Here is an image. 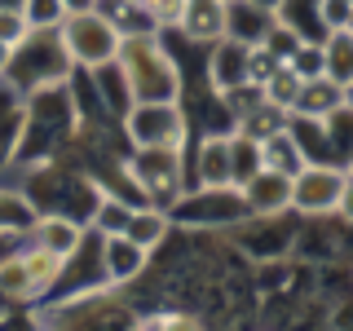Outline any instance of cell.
<instances>
[{"instance_id":"6da1fadb","label":"cell","mask_w":353,"mask_h":331,"mask_svg":"<svg viewBox=\"0 0 353 331\" xmlns=\"http://www.w3.org/2000/svg\"><path fill=\"white\" fill-rule=\"evenodd\" d=\"M110 66H119L128 106L132 102H176V97H181V71H176V58L154 40V31L124 36L119 58Z\"/></svg>"},{"instance_id":"7a4b0ae2","label":"cell","mask_w":353,"mask_h":331,"mask_svg":"<svg viewBox=\"0 0 353 331\" xmlns=\"http://www.w3.org/2000/svg\"><path fill=\"white\" fill-rule=\"evenodd\" d=\"M53 36H58L66 62H71V66H88V71L110 66V62L119 58V44H124V31H119L102 9L66 14L58 27H53Z\"/></svg>"},{"instance_id":"3957f363","label":"cell","mask_w":353,"mask_h":331,"mask_svg":"<svg viewBox=\"0 0 353 331\" xmlns=\"http://www.w3.org/2000/svg\"><path fill=\"white\" fill-rule=\"evenodd\" d=\"M349 203V168L345 163H318L309 159L292 172V208L305 217L345 212Z\"/></svg>"},{"instance_id":"277c9868","label":"cell","mask_w":353,"mask_h":331,"mask_svg":"<svg viewBox=\"0 0 353 331\" xmlns=\"http://www.w3.org/2000/svg\"><path fill=\"white\" fill-rule=\"evenodd\" d=\"M163 212L176 225H234L248 217V203L239 185H199V190H181Z\"/></svg>"},{"instance_id":"5b68a950","label":"cell","mask_w":353,"mask_h":331,"mask_svg":"<svg viewBox=\"0 0 353 331\" xmlns=\"http://www.w3.org/2000/svg\"><path fill=\"white\" fill-rule=\"evenodd\" d=\"M124 132L137 146H181L185 150V115L176 102H132L124 106Z\"/></svg>"},{"instance_id":"8992f818","label":"cell","mask_w":353,"mask_h":331,"mask_svg":"<svg viewBox=\"0 0 353 331\" xmlns=\"http://www.w3.org/2000/svg\"><path fill=\"white\" fill-rule=\"evenodd\" d=\"M128 177L150 199L181 194V146H137L128 159Z\"/></svg>"},{"instance_id":"52a82bcc","label":"cell","mask_w":353,"mask_h":331,"mask_svg":"<svg viewBox=\"0 0 353 331\" xmlns=\"http://www.w3.org/2000/svg\"><path fill=\"white\" fill-rule=\"evenodd\" d=\"M248 53H252V44H243L234 36H221L212 44V58H208V84H212V93L230 97L239 88H252L248 84Z\"/></svg>"},{"instance_id":"ba28073f","label":"cell","mask_w":353,"mask_h":331,"mask_svg":"<svg viewBox=\"0 0 353 331\" xmlns=\"http://www.w3.org/2000/svg\"><path fill=\"white\" fill-rule=\"evenodd\" d=\"M239 194L248 203V217H279L292 208V177L274 168H256L239 185Z\"/></svg>"},{"instance_id":"9c48e42d","label":"cell","mask_w":353,"mask_h":331,"mask_svg":"<svg viewBox=\"0 0 353 331\" xmlns=\"http://www.w3.org/2000/svg\"><path fill=\"white\" fill-rule=\"evenodd\" d=\"M340 110H349V88L336 84V80H327V75H318V80H305V84H301L292 115L323 124V119H336Z\"/></svg>"},{"instance_id":"30bf717a","label":"cell","mask_w":353,"mask_h":331,"mask_svg":"<svg viewBox=\"0 0 353 331\" xmlns=\"http://www.w3.org/2000/svg\"><path fill=\"white\" fill-rule=\"evenodd\" d=\"M176 27L194 44H216L225 36V0H181Z\"/></svg>"},{"instance_id":"8fae6325","label":"cell","mask_w":353,"mask_h":331,"mask_svg":"<svg viewBox=\"0 0 353 331\" xmlns=\"http://www.w3.org/2000/svg\"><path fill=\"white\" fill-rule=\"evenodd\" d=\"M31 239H36V248L53 252V257L71 261L75 252H80V239H84V225L75 217H58V212H44L31 221Z\"/></svg>"},{"instance_id":"7c38bea8","label":"cell","mask_w":353,"mask_h":331,"mask_svg":"<svg viewBox=\"0 0 353 331\" xmlns=\"http://www.w3.org/2000/svg\"><path fill=\"white\" fill-rule=\"evenodd\" d=\"M194 177L199 185H234V146H230V132H208L203 146L194 159Z\"/></svg>"},{"instance_id":"4fadbf2b","label":"cell","mask_w":353,"mask_h":331,"mask_svg":"<svg viewBox=\"0 0 353 331\" xmlns=\"http://www.w3.org/2000/svg\"><path fill=\"white\" fill-rule=\"evenodd\" d=\"M146 248H137L132 239L124 234H106L102 239V270H106V283H128L146 270Z\"/></svg>"},{"instance_id":"5bb4252c","label":"cell","mask_w":353,"mask_h":331,"mask_svg":"<svg viewBox=\"0 0 353 331\" xmlns=\"http://www.w3.org/2000/svg\"><path fill=\"white\" fill-rule=\"evenodd\" d=\"M274 27H279L274 14L248 5V0H225V36H234L243 44H265Z\"/></svg>"},{"instance_id":"9a60e30c","label":"cell","mask_w":353,"mask_h":331,"mask_svg":"<svg viewBox=\"0 0 353 331\" xmlns=\"http://www.w3.org/2000/svg\"><path fill=\"white\" fill-rule=\"evenodd\" d=\"M256 154H261V168H274V172H287L292 177L305 159V150L296 146V132L292 128H279V132H270L265 141H256Z\"/></svg>"},{"instance_id":"2e32d148","label":"cell","mask_w":353,"mask_h":331,"mask_svg":"<svg viewBox=\"0 0 353 331\" xmlns=\"http://www.w3.org/2000/svg\"><path fill=\"white\" fill-rule=\"evenodd\" d=\"M172 230V221L163 208H132V217H128V225H124V239H132L137 248H159L163 234Z\"/></svg>"},{"instance_id":"e0dca14e","label":"cell","mask_w":353,"mask_h":331,"mask_svg":"<svg viewBox=\"0 0 353 331\" xmlns=\"http://www.w3.org/2000/svg\"><path fill=\"white\" fill-rule=\"evenodd\" d=\"M323 75L349 88L353 80V36L349 31H327L323 36Z\"/></svg>"},{"instance_id":"ac0fdd59","label":"cell","mask_w":353,"mask_h":331,"mask_svg":"<svg viewBox=\"0 0 353 331\" xmlns=\"http://www.w3.org/2000/svg\"><path fill=\"white\" fill-rule=\"evenodd\" d=\"M279 128H287V110H279V106H270V102H252L248 110L239 115V137H248V141H265L270 132H279Z\"/></svg>"},{"instance_id":"d6986e66","label":"cell","mask_w":353,"mask_h":331,"mask_svg":"<svg viewBox=\"0 0 353 331\" xmlns=\"http://www.w3.org/2000/svg\"><path fill=\"white\" fill-rule=\"evenodd\" d=\"M301 84H305L301 75H296L287 62H279V66H274V75L261 84V102H270V106H279V110H287V115H292V106H296V93H301Z\"/></svg>"},{"instance_id":"ffe728a7","label":"cell","mask_w":353,"mask_h":331,"mask_svg":"<svg viewBox=\"0 0 353 331\" xmlns=\"http://www.w3.org/2000/svg\"><path fill=\"white\" fill-rule=\"evenodd\" d=\"M22 265H27V274H31V287H36V296L49 292V287L62 279V270H66V261L53 257V252H44V248H27V252H22Z\"/></svg>"},{"instance_id":"44dd1931","label":"cell","mask_w":353,"mask_h":331,"mask_svg":"<svg viewBox=\"0 0 353 331\" xmlns=\"http://www.w3.org/2000/svg\"><path fill=\"white\" fill-rule=\"evenodd\" d=\"M0 296H14V301H31V296H36L31 274H27V265H22V252L0 261Z\"/></svg>"},{"instance_id":"7402d4cb","label":"cell","mask_w":353,"mask_h":331,"mask_svg":"<svg viewBox=\"0 0 353 331\" xmlns=\"http://www.w3.org/2000/svg\"><path fill=\"white\" fill-rule=\"evenodd\" d=\"M283 62L292 66L301 80H318V75H323V40H301Z\"/></svg>"},{"instance_id":"603a6c76","label":"cell","mask_w":353,"mask_h":331,"mask_svg":"<svg viewBox=\"0 0 353 331\" xmlns=\"http://www.w3.org/2000/svg\"><path fill=\"white\" fill-rule=\"evenodd\" d=\"M128 217H132V208L124 203V199H115V194H106V199H97V230H102V239L106 234H124V225H128Z\"/></svg>"},{"instance_id":"cb8c5ba5","label":"cell","mask_w":353,"mask_h":331,"mask_svg":"<svg viewBox=\"0 0 353 331\" xmlns=\"http://www.w3.org/2000/svg\"><path fill=\"white\" fill-rule=\"evenodd\" d=\"M22 18H27L31 31H53L66 18L62 0H22Z\"/></svg>"},{"instance_id":"d4e9b609","label":"cell","mask_w":353,"mask_h":331,"mask_svg":"<svg viewBox=\"0 0 353 331\" xmlns=\"http://www.w3.org/2000/svg\"><path fill=\"white\" fill-rule=\"evenodd\" d=\"M31 221H36V208L27 203L22 194H5L0 190V230H31Z\"/></svg>"},{"instance_id":"484cf974","label":"cell","mask_w":353,"mask_h":331,"mask_svg":"<svg viewBox=\"0 0 353 331\" xmlns=\"http://www.w3.org/2000/svg\"><path fill=\"white\" fill-rule=\"evenodd\" d=\"M279 62H283V58L270 49V44H252V53H248V84L261 88V84L274 75V66H279Z\"/></svg>"},{"instance_id":"4316f807","label":"cell","mask_w":353,"mask_h":331,"mask_svg":"<svg viewBox=\"0 0 353 331\" xmlns=\"http://www.w3.org/2000/svg\"><path fill=\"white\" fill-rule=\"evenodd\" d=\"M314 14L327 31H349L353 27V0H318Z\"/></svg>"},{"instance_id":"83f0119b","label":"cell","mask_w":353,"mask_h":331,"mask_svg":"<svg viewBox=\"0 0 353 331\" xmlns=\"http://www.w3.org/2000/svg\"><path fill=\"white\" fill-rule=\"evenodd\" d=\"M132 5L146 14L150 27H168V22H176V14H181V0H132Z\"/></svg>"},{"instance_id":"f1b7e54d","label":"cell","mask_w":353,"mask_h":331,"mask_svg":"<svg viewBox=\"0 0 353 331\" xmlns=\"http://www.w3.org/2000/svg\"><path fill=\"white\" fill-rule=\"evenodd\" d=\"M27 18H22L18 14V9H0V44H14V49H18V44L22 40H27Z\"/></svg>"},{"instance_id":"f546056e","label":"cell","mask_w":353,"mask_h":331,"mask_svg":"<svg viewBox=\"0 0 353 331\" xmlns=\"http://www.w3.org/2000/svg\"><path fill=\"white\" fill-rule=\"evenodd\" d=\"M150 331H208L194 314H159L150 318Z\"/></svg>"},{"instance_id":"4dcf8cb0","label":"cell","mask_w":353,"mask_h":331,"mask_svg":"<svg viewBox=\"0 0 353 331\" xmlns=\"http://www.w3.org/2000/svg\"><path fill=\"white\" fill-rule=\"evenodd\" d=\"M66 14H80V9H97V0H62Z\"/></svg>"},{"instance_id":"1f68e13d","label":"cell","mask_w":353,"mask_h":331,"mask_svg":"<svg viewBox=\"0 0 353 331\" xmlns=\"http://www.w3.org/2000/svg\"><path fill=\"white\" fill-rule=\"evenodd\" d=\"M9 62H14V44H0V75L9 71Z\"/></svg>"},{"instance_id":"d6a6232c","label":"cell","mask_w":353,"mask_h":331,"mask_svg":"<svg viewBox=\"0 0 353 331\" xmlns=\"http://www.w3.org/2000/svg\"><path fill=\"white\" fill-rule=\"evenodd\" d=\"M248 5H256V9H265V14H279V9H283V0H248Z\"/></svg>"},{"instance_id":"836d02e7","label":"cell","mask_w":353,"mask_h":331,"mask_svg":"<svg viewBox=\"0 0 353 331\" xmlns=\"http://www.w3.org/2000/svg\"><path fill=\"white\" fill-rule=\"evenodd\" d=\"M0 9H18L22 14V0H0Z\"/></svg>"},{"instance_id":"e575fe53","label":"cell","mask_w":353,"mask_h":331,"mask_svg":"<svg viewBox=\"0 0 353 331\" xmlns=\"http://www.w3.org/2000/svg\"><path fill=\"white\" fill-rule=\"evenodd\" d=\"M128 331H150V323H132V327H128Z\"/></svg>"},{"instance_id":"d590c367","label":"cell","mask_w":353,"mask_h":331,"mask_svg":"<svg viewBox=\"0 0 353 331\" xmlns=\"http://www.w3.org/2000/svg\"><path fill=\"white\" fill-rule=\"evenodd\" d=\"M40 331H62V327H40Z\"/></svg>"}]
</instances>
